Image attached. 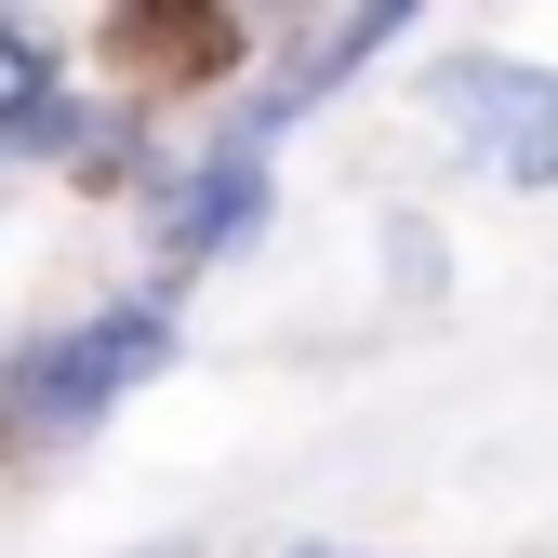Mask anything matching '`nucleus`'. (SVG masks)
I'll list each match as a JSON object with an SVG mask.
<instances>
[{"mask_svg": "<svg viewBox=\"0 0 558 558\" xmlns=\"http://www.w3.org/2000/svg\"><path fill=\"white\" fill-rule=\"evenodd\" d=\"M160 360H173V306H160V293H120V306H94V319L14 345V360H0V412L40 426V439H66V426H94V412H120Z\"/></svg>", "mask_w": 558, "mask_h": 558, "instance_id": "f257e3e1", "label": "nucleus"}, {"mask_svg": "<svg viewBox=\"0 0 558 558\" xmlns=\"http://www.w3.org/2000/svg\"><path fill=\"white\" fill-rule=\"evenodd\" d=\"M452 120L506 186H558V66H452Z\"/></svg>", "mask_w": 558, "mask_h": 558, "instance_id": "f03ea898", "label": "nucleus"}, {"mask_svg": "<svg viewBox=\"0 0 558 558\" xmlns=\"http://www.w3.org/2000/svg\"><path fill=\"white\" fill-rule=\"evenodd\" d=\"M399 40H412V0H373V14H319V27L293 40V66H279V81L240 107V133H227V147H253V160H266V133H279V120H306V107L345 81V66H373V53H399Z\"/></svg>", "mask_w": 558, "mask_h": 558, "instance_id": "7ed1b4c3", "label": "nucleus"}, {"mask_svg": "<svg viewBox=\"0 0 558 558\" xmlns=\"http://www.w3.org/2000/svg\"><path fill=\"white\" fill-rule=\"evenodd\" d=\"M0 160H94V107L66 94V66L27 14H0Z\"/></svg>", "mask_w": 558, "mask_h": 558, "instance_id": "20e7f679", "label": "nucleus"}, {"mask_svg": "<svg viewBox=\"0 0 558 558\" xmlns=\"http://www.w3.org/2000/svg\"><path fill=\"white\" fill-rule=\"evenodd\" d=\"M253 227H266V160H253V147H214L199 173H173V199H160V266L186 279V266L240 253Z\"/></svg>", "mask_w": 558, "mask_h": 558, "instance_id": "39448f33", "label": "nucleus"}, {"mask_svg": "<svg viewBox=\"0 0 558 558\" xmlns=\"http://www.w3.org/2000/svg\"><path fill=\"white\" fill-rule=\"evenodd\" d=\"M133 558H186V545H133Z\"/></svg>", "mask_w": 558, "mask_h": 558, "instance_id": "423d86ee", "label": "nucleus"}, {"mask_svg": "<svg viewBox=\"0 0 558 558\" xmlns=\"http://www.w3.org/2000/svg\"><path fill=\"white\" fill-rule=\"evenodd\" d=\"M293 558H345V545H293Z\"/></svg>", "mask_w": 558, "mask_h": 558, "instance_id": "0eeeda50", "label": "nucleus"}]
</instances>
